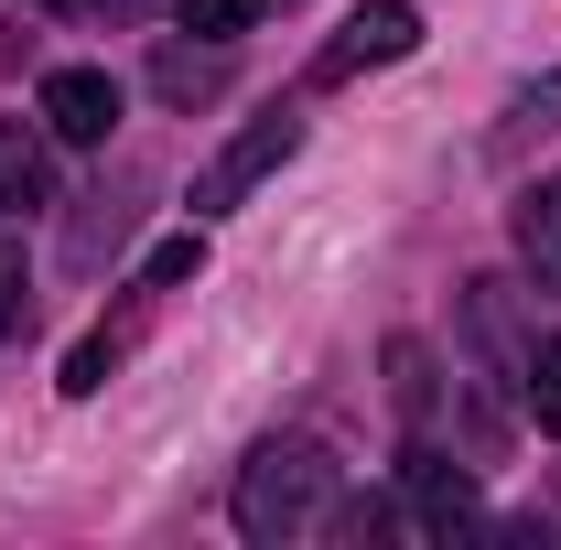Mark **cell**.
Segmentation results:
<instances>
[{"instance_id":"obj_1","label":"cell","mask_w":561,"mask_h":550,"mask_svg":"<svg viewBox=\"0 0 561 550\" xmlns=\"http://www.w3.org/2000/svg\"><path fill=\"white\" fill-rule=\"evenodd\" d=\"M324 496H335V454L324 443H260L249 475H238V529L249 540H291V529L324 518Z\"/></svg>"},{"instance_id":"obj_2","label":"cell","mask_w":561,"mask_h":550,"mask_svg":"<svg viewBox=\"0 0 561 550\" xmlns=\"http://www.w3.org/2000/svg\"><path fill=\"white\" fill-rule=\"evenodd\" d=\"M411 44H421V11H411V0H367V11H346V22H335V44L313 55V87H356V76L400 66Z\"/></svg>"},{"instance_id":"obj_3","label":"cell","mask_w":561,"mask_h":550,"mask_svg":"<svg viewBox=\"0 0 561 550\" xmlns=\"http://www.w3.org/2000/svg\"><path fill=\"white\" fill-rule=\"evenodd\" d=\"M291 151H302V119H291V108H280V119H249V130H238V140H227V151L206 162V184H195V216L249 206V195L271 184V173L291 162Z\"/></svg>"},{"instance_id":"obj_4","label":"cell","mask_w":561,"mask_h":550,"mask_svg":"<svg viewBox=\"0 0 561 550\" xmlns=\"http://www.w3.org/2000/svg\"><path fill=\"white\" fill-rule=\"evenodd\" d=\"M44 130L55 140H108L119 130V76L108 66H55L44 76Z\"/></svg>"},{"instance_id":"obj_5","label":"cell","mask_w":561,"mask_h":550,"mask_svg":"<svg viewBox=\"0 0 561 550\" xmlns=\"http://www.w3.org/2000/svg\"><path fill=\"white\" fill-rule=\"evenodd\" d=\"M518 249H529V271H540V280H561V173L518 195Z\"/></svg>"},{"instance_id":"obj_6","label":"cell","mask_w":561,"mask_h":550,"mask_svg":"<svg viewBox=\"0 0 561 550\" xmlns=\"http://www.w3.org/2000/svg\"><path fill=\"white\" fill-rule=\"evenodd\" d=\"M411 496H421V518H432V529H454V518H476V485H465V475H443L432 454H411Z\"/></svg>"},{"instance_id":"obj_7","label":"cell","mask_w":561,"mask_h":550,"mask_svg":"<svg viewBox=\"0 0 561 550\" xmlns=\"http://www.w3.org/2000/svg\"><path fill=\"white\" fill-rule=\"evenodd\" d=\"M529 130H561V76H540V87H518V98H507V130H496V151H518Z\"/></svg>"},{"instance_id":"obj_8","label":"cell","mask_w":561,"mask_h":550,"mask_svg":"<svg viewBox=\"0 0 561 550\" xmlns=\"http://www.w3.org/2000/svg\"><path fill=\"white\" fill-rule=\"evenodd\" d=\"M151 87H162V98H216V87H227V55H184V44H173V55L151 66Z\"/></svg>"},{"instance_id":"obj_9","label":"cell","mask_w":561,"mask_h":550,"mask_svg":"<svg viewBox=\"0 0 561 550\" xmlns=\"http://www.w3.org/2000/svg\"><path fill=\"white\" fill-rule=\"evenodd\" d=\"M119 356H130V335H87V345H76V356H66V400H98Z\"/></svg>"},{"instance_id":"obj_10","label":"cell","mask_w":561,"mask_h":550,"mask_svg":"<svg viewBox=\"0 0 561 550\" xmlns=\"http://www.w3.org/2000/svg\"><path fill=\"white\" fill-rule=\"evenodd\" d=\"M0 206H44V151L33 140H0Z\"/></svg>"},{"instance_id":"obj_11","label":"cell","mask_w":561,"mask_h":550,"mask_svg":"<svg viewBox=\"0 0 561 550\" xmlns=\"http://www.w3.org/2000/svg\"><path fill=\"white\" fill-rule=\"evenodd\" d=\"M249 22H260V0H184V33H206V44L249 33Z\"/></svg>"},{"instance_id":"obj_12","label":"cell","mask_w":561,"mask_h":550,"mask_svg":"<svg viewBox=\"0 0 561 550\" xmlns=\"http://www.w3.org/2000/svg\"><path fill=\"white\" fill-rule=\"evenodd\" d=\"M529 411H540V432H561V335L529 356Z\"/></svg>"},{"instance_id":"obj_13","label":"cell","mask_w":561,"mask_h":550,"mask_svg":"<svg viewBox=\"0 0 561 550\" xmlns=\"http://www.w3.org/2000/svg\"><path fill=\"white\" fill-rule=\"evenodd\" d=\"M33 313V280H22V249H0V335Z\"/></svg>"},{"instance_id":"obj_14","label":"cell","mask_w":561,"mask_h":550,"mask_svg":"<svg viewBox=\"0 0 561 550\" xmlns=\"http://www.w3.org/2000/svg\"><path fill=\"white\" fill-rule=\"evenodd\" d=\"M206 271V238H162V249H151V280H195Z\"/></svg>"},{"instance_id":"obj_15","label":"cell","mask_w":561,"mask_h":550,"mask_svg":"<svg viewBox=\"0 0 561 550\" xmlns=\"http://www.w3.org/2000/svg\"><path fill=\"white\" fill-rule=\"evenodd\" d=\"M108 11H140V0H108Z\"/></svg>"}]
</instances>
